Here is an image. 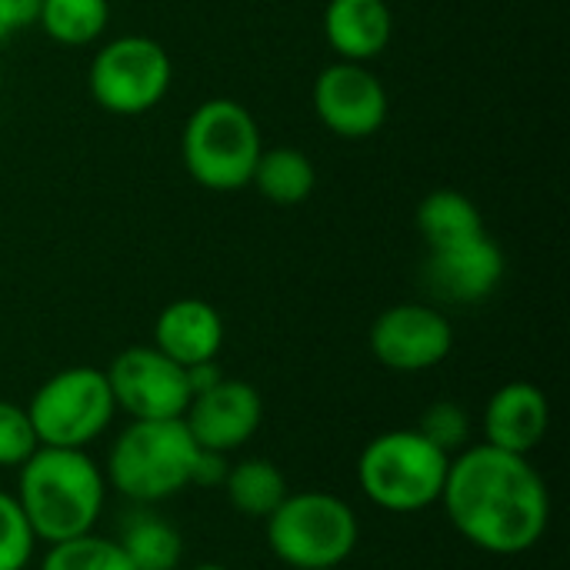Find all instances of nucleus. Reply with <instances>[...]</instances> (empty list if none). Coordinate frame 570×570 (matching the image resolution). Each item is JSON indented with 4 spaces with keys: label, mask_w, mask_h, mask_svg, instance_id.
Wrapping results in <instances>:
<instances>
[{
    "label": "nucleus",
    "mask_w": 570,
    "mask_h": 570,
    "mask_svg": "<svg viewBox=\"0 0 570 570\" xmlns=\"http://www.w3.org/2000/svg\"><path fill=\"white\" fill-rule=\"evenodd\" d=\"M441 508L468 544L494 558L534 551L551 524L541 471L531 458L491 444H468L451 458Z\"/></svg>",
    "instance_id": "nucleus-1"
},
{
    "label": "nucleus",
    "mask_w": 570,
    "mask_h": 570,
    "mask_svg": "<svg viewBox=\"0 0 570 570\" xmlns=\"http://www.w3.org/2000/svg\"><path fill=\"white\" fill-rule=\"evenodd\" d=\"M17 504L37 544H60L90 534L107 504L104 468L73 448H37L17 468Z\"/></svg>",
    "instance_id": "nucleus-2"
},
{
    "label": "nucleus",
    "mask_w": 570,
    "mask_h": 570,
    "mask_svg": "<svg viewBox=\"0 0 570 570\" xmlns=\"http://www.w3.org/2000/svg\"><path fill=\"white\" fill-rule=\"evenodd\" d=\"M451 454L434 448L417 428H397L371 438L357 458L364 498L387 514H421L441 504Z\"/></svg>",
    "instance_id": "nucleus-3"
},
{
    "label": "nucleus",
    "mask_w": 570,
    "mask_h": 570,
    "mask_svg": "<svg viewBox=\"0 0 570 570\" xmlns=\"http://www.w3.org/2000/svg\"><path fill=\"white\" fill-rule=\"evenodd\" d=\"M197 441L184 417L177 421H130L107 454V488L124 494L130 504L154 508L190 488V468Z\"/></svg>",
    "instance_id": "nucleus-4"
},
{
    "label": "nucleus",
    "mask_w": 570,
    "mask_h": 570,
    "mask_svg": "<svg viewBox=\"0 0 570 570\" xmlns=\"http://www.w3.org/2000/svg\"><path fill=\"white\" fill-rule=\"evenodd\" d=\"M271 554L291 570L341 568L361 541L354 508L327 491H297L264 518Z\"/></svg>",
    "instance_id": "nucleus-5"
},
{
    "label": "nucleus",
    "mask_w": 570,
    "mask_h": 570,
    "mask_svg": "<svg viewBox=\"0 0 570 570\" xmlns=\"http://www.w3.org/2000/svg\"><path fill=\"white\" fill-rule=\"evenodd\" d=\"M261 150L264 140L254 114L230 97L204 100L187 117L180 134V160L187 174L200 187L217 194H234L247 187Z\"/></svg>",
    "instance_id": "nucleus-6"
},
{
    "label": "nucleus",
    "mask_w": 570,
    "mask_h": 570,
    "mask_svg": "<svg viewBox=\"0 0 570 570\" xmlns=\"http://www.w3.org/2000/svg\"><path fill=\"white\" fill-rule=\"evenodd\" d=\"M27 414L43 448L87 451L114 424L117 404L104 371L63 367L33 391Z\"/></svg>",
    "instance_id": "nucleus-7"
},
{
    "label": "nucleus",
    "mask_w": 570,
    "mask_h": 570,
    "mask_svg": "<svg viewBox=\"0 0 570 570\" xmlns=\"http://www.w3.org/2000/svg\"><path fill=\"white\" fill-rule=\"evenodd\" d=\"M174 83V63L164 43L144 33L107 40L87 73L90 97L100 110L117 117H140L154 110Z\"/></svg>",
    "instance_id": "nucleus-8"
},
{
    "label": "nucleus",
    "mask_w": 570,
    "mask_h": 570,
    "mask_svg": "<svg viewBox=\"0 0 570 570\" xmlns=\"http://www.w3.org/2000/svg\"><path fill=\"white\" fill-rule=\"evenodd\" d=\"M117 411L130 421H177L190 407L187 371L160 354L154 344H134L120 351L104 371Z\"/></svg>",
    "instance_id": "nucleus-9"
},
{
    "label": "nucleus",
    "mask_w": 570,
    "mask_h": 570,
    "mask_svg": "<svg viewBox=\"0 0 570 570\" xmlns=\"http://www.w3.org/2000/svg\"><path fill=\"white\" fill-rule=\"evenodd\" d=\"M371 354L387 371L421 374L448 361L454 327L434 304H394L371 324Z\"/></svg>",
    "instance_id": "nucleus-10"
},
{
    "label": "nucleus",
    "mask_w": 570,
    "mask_h": 570,
    "mask_svg": "<svg viewBox=\"0 0 570 570\" xmlns=\"http://www.w3.org/2000/svg\"><path fill=\"white\" fill-rule=\"evenodd\" d=\"M387 90L367 63L337 60L327 63L314 80V114L344 140L374 137L387 124Z\"/></svg>",
    "instance_id": "nucleus-11"
},
{
    "label": "nucleus",
    "mask_w": 570,
    "mask_h": 570,
    "mask_svg": "<svg viewBox=\"0 0 570 570\" xmlns=\"http://www.w3.org/2000/svg\"><path fill=\"white\" fill-rule=\"evenodd\" d=\"M504 271H508L504 250L484 230L471 240L428 250L424 267H421V281L434 301L471 307V304L488 301L501 287Z\"/></svg>",
    "instance_id": "nucleus-12"
},
{
    "label": "nucleus",
    "mask_w": 570,
    "mask_h": 570,
    "mask_svg": "<svg viewBox=\"0 0 570 570\" xmlns=\"http://www.w3.org/2000/svg\"><path fill=\"white\" fill-rule=\"evenodd\" d=\"M264 421V401L254 384L240 377H220L214 387L190 397V407L184 414V424L197 448L230 454L244 448Z\"/></svg>",
    "instance_id": "nucleus-13"
},
{
    "label": "nucleus",
    "mask_w": 570,
    "mask_h": 570,
    "mask_svg": "<svg viewBox=\"0 0 570 570\" xmlns=\"http://www.w3.org/2000/svg\"><path fill=\"white\" fill-rule=\"evenodd\" d=\"M481 431L484 444L531 458V451H538L551 431V404L538 384L511 381L484 404Z\"/></svg>",
    "instance_id": "nucleus-14"
},
{
    "label": "nucleus",
    "mask_w": 570,
    "mask_h": 570,
    "mask_svg": "<svg viewBox=\"0 0 570 570\" xmlns=\"http://www.w3.org/2000/svg\"><path fill=\"white\" fill-rule=\"evenodd\" d=\"M154 347L180 367L217 361L224 347V317L200 297L170 301L154 321Z\"/></svg>",
    "instance_id": "nucleus-15"
},
{
    "label": "nucleus",
    "mask_w": 570,
    "mask_h": 570,
    "mask_svg": "<svg viewBox=\"0 0 570 570\" xmlns=\"http://www.w3.org/2000/svg\"><path fill=\"white\" fill-rule=\"evenodd\" d=\"M394 33V13L384 0H331L324 7V37L341 60L367 63L381 57Z\"/></svg>",
    "instance_id": "nucleus-16"
},
{
    "label": "nucleus",
    "mask_w": 570,
    "mask_h": 570,
    "mask_svg": "<svg viewBox=\"0 0 570 570\" xmlns=\"http://www.w3.org/2000/svg\"><path fill=\"white\" fill-rule=\"evenodd\" d=\"M117 544L134 570H177L184 558L180 531L144 504H137V511L124 518Z\"/></svg>",
    "instance_id": "nucleus-17"
},
{
    "label": "nucleus",
    "mask_w": 570,
    "mask_h": 570,
    "mask_svg": "<svg viewBox=\"0 0 570 570\" xmlns=\"http://www.w3.org/2000/svg\"><path fill=\"white\" fill-rule=\"evenodd\" d=\"M414 220H417V230H421L428 250L448 247V244H461V240H471V237L488 230L478 204L471 197H464L461 190H454V187L431 190L417 204Z\"/></svg>",
    "instance_id": "nucleus-18"
},
{
    "label": "nucleus",
    "mask_w": 570,
    "mask_h": 570,
    "mask_svg": "<svg viewBox=\"0 0 570 570\" xmlns=\"http://www.w3.org/2000/svg\"><path fill=\"white\" fill-rule=\"evenodd\" d=\"M250 184L257 187V194L264 200L281 204V207H294V204H304L314 194L317 170H314V160L304 150H297V147H271V150H261Z\"/></svg>",
    "instance_id": "nucleus-19"
},
{
    "label": "nucleus",
    "mask_w": 570,
    "mask_h": 570,
    "mask_svg": "<svg viewBox=\"0 0 570 570\" xmlns=\"http://www.w3.org/2000/svg\"><path fill=\"white\" fill-rule=\"evenodd\" d=\"M224 494L237 514L264 521L287 498V481L274 461L244 458V461L230 464V471L224 478Z\"/></svg>",
    "instance_id": "nucleus-20"
},
{
    "label": "nucleus",
    "mask_w": 570,
    "mask_h": 570,
    "mask_svg": "<svg viewBox=\"0 0 570 570\" xmlns=\"http://www.w3.org/2000/svg\"><path fill=\"white\" fill-rule=\"evenodd\" d=\"M37 23L43 33L63 47H87L100 40L110 23L107 0H40Z\"/></svg>",
    "instance_id": "nucleus-21"
},
{
    "label": "nucleus",
    "mask_w": 570,
    "mask_h": 570,
    "mask_svg": "<svg viewBox=\"0 0 570 570\" xmlns=\"http://www.w3.org/2000/svg\"><path fill=\"white\" fill-rule=\"evenodd\" d=\"M40 570H134L114 538L97 531L50 544L40 558Z\"/></svg>",
    "instance_id": "nucleus-22"
},
{
    "label": "nucleus",
    "mask_w": 570,
    "mask_h": 570,
    "mask_svg": "<svg viewBox=\"0 0 570 570\" xmlns=\"http://www.w3.org/2000/svg\"><path fill=\"white\" fill-rule=\"evenodd\" d=\"M37 554V538L10 491H0V570H27Z\"/></svg>",
    "instance_id": "nucleus-23"
},
{
    "label": "nucleus",
    "mask_w": 570,
    "mask_h": 570,
    "mask_svg": "<svg viewBox=\"0 0 570 570\" xmlns=\"http://www.w3.org/2000/svg\"><path fill=\"white\" fill-rule=\"evenodd\" d=\"M417 431H421L434 448H441L444 454L454 458V454L464 451L468 441H471V417H468V411H464L458 401H434V404L424 411Z\"/></svg>",
    "instance_id": "nucleus-24"
},
{
    "label": "nucleus",
    "mask_w": 570,
    "mask_h": 570,
    "mask_svg": "<svg viewBox=\"0 0 570 570\" xmlns=\"http://www.w3.org/2000/svg\"><path fill=\"white\" fill-rule=\"evenodd\" d=\"M40 448L30 414L20 404L0 401V468H20Z\"/></svg>",
    "instance_id": "nucleus-25"
},
{
    "label": "nucleus",
    "mask_w": 570,
    "mask_h": 570,
    "mask_svg": "<svg viewBox=\"0 0 570 570\" xmlns=\"http://www.w3.org/2000/svg\"><path fill=\"white\" fill-rule=\"evenodd\" d=\"M227 471H230L227 454L197 448V458H194V468H190V488H224Z\"/></svg>",
    "instance_id": "nucleus-26"
},
{
    "label": "nucleus",
    "mask_w": 570,
    "mask_h": 570,
    "mask_svg": "<svg viewBox=\"0 0 570 570\" xmlns=\"http://www.w3.org/2000/svg\"><path fill=\"white\" fill-rule=\"evenodd\" d=\"M37 13H40V0H0V17L10 27V33L37 23Z\"/></svg>",
    "instance_id": "nucleus-27"
},
{
    "label": "nucleus",
    "mask_w": 570,
    "mask_h": 570,
    "mask_svg": "<svg viewBox=\"0 0 570 570\" xmlns=\"http://www.w3.org/2000/svg\"><path fill=\"white\" fill-rule=\"evenodd\" d=\"M187 371V384H190V394H200L207 387H214L224 371L217 367V361H204V364H194V367H184Z\"/></svg>",
    "instance_id": "nucleus-28"
},
{
    "label": "nucleus",
    "mask_w": 570,
    "mask_h": 570,
    "mask_svg": "<svg viewBox=\"0 0 570 570\" xmlns=\"http://www.w3.org/2000/svg\"><path fill=\"white\" fill-rule=\"evenodd\" d=\"M190 570H230V568H224V564H214V561H207V564H197V568H190Z\"/></svg>",
    "instance_id": "nucleus-29"
},
{
    "label": "nucleus",
    "mask_w": 570,
    "mask_h": 570,
    "mask_svg": "<svg viewBox=\"0 0 570 570\" xmlns=\"http://www.w3.org/2000/svg\"><path fill=\"white\" fill-rule=\"evenodd\" d=\"M10 37V27L3 23V17H0V40H7Z\"/></svg>",
    "instance_id": "nucleus-30"
},
{
    "label": "nucleus",
    "mask_w": 570,
    "mask_h": 570,
    "mask_svg": "<svg viewBox=\"0 0 570 570\" xmlns=\"http://www.w3.org/2000/svg\"><path fill=\"white\" fill-rule=\"evenodd\" d=\"M334 570H341V568H334Z\"/></svg>",
    "instance_id": "nucleus-31"
},
{
    "label": "nucleus",
    "mask_w": 570,
    "mask_h": 570,
    "mask_svg": "<svg viewBox=\"0 0 570 570\" xmlns=\"http://www.w3.org/2000/svg\"><path fill=\"white\" fill-rule=\"evenodd\" d=\"M0 80H3V77H0Z\"/></svg>",
    "instance_id": "nucleus-32"
}]
</instances>
